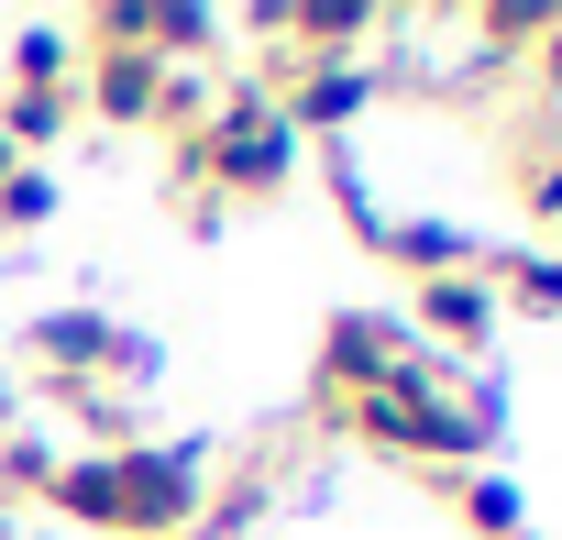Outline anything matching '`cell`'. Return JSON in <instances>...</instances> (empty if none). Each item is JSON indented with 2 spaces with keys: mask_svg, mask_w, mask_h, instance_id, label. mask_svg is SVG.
Returning a JSON list of instances; mask_svg holds the SVG:
<instances>
[{
  "mask_svg": "<svg viewBox=\"0 0 562 540\" xmlns=\"http://www.w3.org/2000/svg\"><path fill=\"white\" fill-rule=\"evenodd\" d=\"M12 177H23V155H12V144H0V188H12Z\"/></svg>",
  "mask_w": 562,
  "mask_h": 540,
  "instance_id": "8fae6325",
  "label": "cell"
},
{
  "mask_svg": "<svg viewBox=\"0 0 562 540\" xmlns=\"http://www.w3.org/2000/svg\"><path fill=\"white\" fill-rule=\"evenodd\" d=\"M496 320H507V299H496L485 265H441V277H419L408 310H397V331H408L419 353H441V364H474V353L496 342Z\"/></svg>",
  "mask_w": 562,
  "mask_h": 540,
  "instance_id": "277c9868",
  "label": "cell"
},
{
  "mask_svg": "<svg viewBox=\"0 0 562 540\" xmlns=\"http://www.w3.org/2000/svg\"><path fill=\"white\" fill-rule=\"evenodd\" d=\"M441 496H452V518H463L474 540H529V507H518V485H507V474H485V463H474V474H452Z\"/></svg>",
  "mask_w": 562,
  "mask_h": 540,
  "instance_id": "8992f818",
  "label": "cell"
},
{
  "mask_svg": "<svg viewBox=\"0 0 562 540\" xmlns=\"http://www.w3.org/2000/svg\"><path fill=\"white\" fill-rule=\"evenodd\" d=\"M166 177L188 188L199 221H221L243 199H276L299 177V133H288V111H276V89L254 67H221V100H210V122L188 144H166Z\"/></svg>",
  "mask_w": 562,
  "mask_h": 540,
  "instance_id": "6da1fadb",
  "label": "cell"
},
{
  "mask_svg": "<svg viewBox=\"0 0 562 540\" xmlns=\"http://www.w3.org/2000/svg\"><path fill=\"white\" fill-rule=\"evenodd\" d=\"M518 78H529V89H540V111H551V122H562V23H551V34H540V56H529V67H518Z\"/></svg>",
  "mask_w": 562,
  "mask_h": 540,
  "instance_id": "30bf717a",
  "label": "cell"
},
{
  "mask_svg": "<svg viewBox=\"0 0 562 540\" xmlns=\"http://www.w3.org/2000/svg\"><path fill=\"white\" fill-rule=\"evenodd\" d=\"M23 353H34L45 397H133L155 375V342L122 331V320H100V310H45L23 331Z\"/></svg>",
  "mask_w": 562,
  "mask_h": 540,
  "instance_id": "3957f363",
  "label": "cell"
},
{
  "mask_svg": "<svg viewBox=\"0 0 562 540\" xmlns=\"http://www.w3.org/2000/svg\"><path fill=\"white\" fill-rule=\"evenodd\" d=\"M485 277H496V299H507V310H540V320H562V254H529V243H507V254H485Z\"/></svg>",
  "mask_w": 562,
  "mask_h": 540,
  "instance_id": "52a82bcc",
  "label": "cell"
},
{
  "mask_svg": "<svg viewBox=\"0 0 562 540\" xmlns=\"http://www.w3.org/2000/svg\"><path fill=\"white\" fill-rule=\"evenodd\" d=\"M12 89H78V34L34 23V34L12 45Z\"/></svg>",
  "mask_w": 562,
  "mask_h": 540,
  "instance_id": "ba28073f",
  "label": "cell"
},
{
  "mask_svg": "<svg viewBox=\"0 0 562 540\" xmlns=\"http://www.w3.org/2000/svg\"><path fill=\"white\" fill-rule=\"evenodd\" d=\"M210 507V463L188 441H133V452H100V529L111 540H188Z\"/></svg>",
  "mask_w": 562,
  "mask_h": 540,
  "instance_id": "7a4b0ae2",
  "label": "cell"
},
{
  "mask_svg": "<svg viewBox=\"0 0 562 540\" xmlns=\"http://www.w3.org/2000/svg\"><path fill=\"white\" fill-rule=\"evenodd\" d=\"M45 221H56V177L23 166L12 188H0V243H23V232H45Z\"/></svg>",
  "mask_w": 562,
  "mask_h": 540,
  "instance_id": "9c48e42d",
  "label": "cell"
},
{
  "mask_svg": "<svg viewBox=\"0 0 562 540\" xmlns=\"http://www.w3.org/2000/svg\"><path fill=\"white\" fill-rule=\"evenodd\" d=\"M397 364H408V331H397V310H342V320L321 331V408H353V397H375Z\"/></svg>",
  "mask_w": 562,
  "mask_h": 540,
  "instance_id": "5b68a950",
  "label": "cell"
}]
</instances>
